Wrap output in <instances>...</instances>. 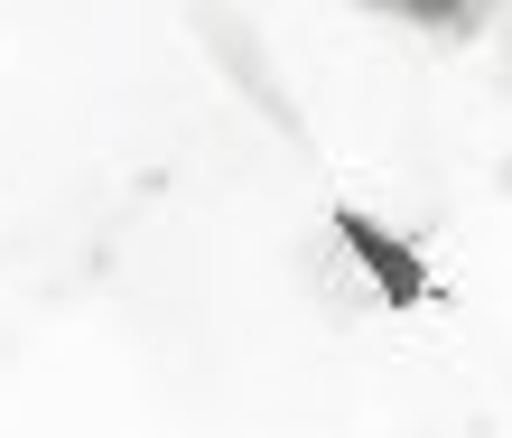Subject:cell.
I'll list each match as a JSON object with an SVG mask.
<instances>
[{
    "mask_svg": "<svg viewBox=\"0 0 512 438\" xmlns=\"http://www.w3.org/2000/svg\"><path fill=\"white\" fill-rule=\"evenodd\" d=\"M196 28H205V47H215V56H224V66H233V84H243V94H252V103L270 112V122H280V131H289V122H298V112H289V94H280V84H270V66H261V47H252V38H243V28H233V19H215V10H205Z\"/></svg>",
    "mask_w": 512,
    "mask_h": 438,
    "instance_id": "1",
    "label": "cell"
},
{
    "mask_svg": "<svg viewBox=\"0 0 512 438\" xmlns=\"http://www.w3.org/2000/svg\"><path fill=\"white\" fill-rule=\"evenodd\" d=\"M345 243L364 252V271H382V299H419V289H429V280H419V261H410L401 243H391V233H373L364 215L345 224Z\"/></svg>",
    "mask_w": 512,
    "mask_h": 438,
    "instance_id": "2",
    "label": "cell"
}]
</instances>
